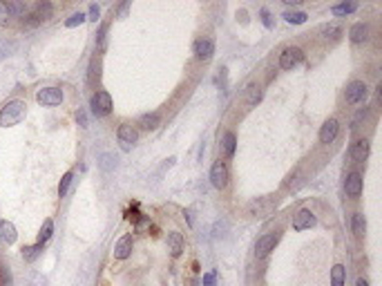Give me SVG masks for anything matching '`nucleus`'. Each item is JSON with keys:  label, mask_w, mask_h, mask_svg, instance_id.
Segmentation results:
<instances>
[{"label": "nucleus", "mask_w": 382, "mask_h": 286, "mask_svg": "<svg viewBox=\"0 0 382 286\" xmlns=\"http://www.w3.org/2000/svg\"><path fill=\"white\" fill-rule=\"evenodd\" d=\"M27 114V106L25 101L20 98H14V101H7L4 108L0 110V128H12V126H18V123L25 118Z\"/></svg>", "instance_id": "f257e3e1"}, {"label": "nucleus", "mask_w": 382, "mask_h": 286, "mask_svg": "<svg viewBox=\"0 0 382 286\" xmlns=\"http://www.w3.org/2000/svg\"><path fill=\"white\" fill-rule=\"evenodd\" d=\"M275 206H278V199L275 197H260L248 206V214L255 219H266L268 214H273Z\"/></svg>", "instance_id": "f03ea898"}, {"label": "nucleus", "mask_w": 382, "mask_h": 286, "mask_svg": "<svg viewBox=\"0 0 382 286\" xmlns=\"http://www.w3.org/2000/svg\"><path fill=\"white\" fill-rule=\"evenodd\" d=\"M90 108H92V114L94 116H108L110 112H112V96H110L108 92H96L92 96V101H90Z\"/></svg>", "instance_id": "7ed1b4c3"}, {"label": "nucleus", "mask_w": 382, "mask_h": 286, "mask_svg": "<svg viewBox=\"0 0 382 286\" xmlns=\"http://www.w3.org/2000/svg\"><path fill=\"white\" fill-rule=\"evenodd\" d=\"M36 101L45 108H54L63 103V92L58 88H42L36 92Z\"/></svg>", "instance_id": "20e7f679"}, {"label": "nucleus", "mask_w": 382, "mask_h": 286, "mask_svg": "<svg viewBox=\"0 0 382 286\" xmlns=\"http://www.w3.org/2000/svg\"><path fill=\"white\" fill-rule=\"evenodd\" d=\"M304 60V52L300 47H286L280 54V68L282 70H293L295 65H300Z\"/></svg>", "instance_id": "39448f33"}, {"label": "nucleus", "mask_w": 382, "mask_h": 286, "mask_svg": "<svg viewBox=\"0 0 382 286\" xmlns=\"http://www.w3.org/2000/svg\"><path fill=\"white\" fill-rule=\"evenodd\" d=\"M278 242H280L278 232H270V235L260 237V240H257V244H255V257H257V260H264V257L268 255L275 246H278Z\"/></svg>", "instance_id": "423d86ee"}, {"label": "nucleus", "mask_w": 382, "mask_h": 286, "mask_svg": "<svg viewBox=\"0 0 382 286\" xmlns=\"http://www.w3.org/2000/svg\"><path fill=\"white\" fill-rule=\"evenodd\" d=\"M210 181H212V186L217 190H224L228 186V166L226 161H217V164L212 166V170H210Z\"/></svg>", "instance_id": "0eeeda50"}, {"label": "nucleus", "mask_w": 382, "mask_h": 286, "mask_svg": "<svg viewBox=\"0 0 382 286\" xmlns=\"http://www.w3.org/2000/svg\"><path fill=\"white\" fill-rule=\"evenodd\" d=\"M116 136H118V143H121L123 150H130V148L136 143V139H139V132H136L130 123H123V126H118Z\"/></svg>", "instance_id": "6e6552de"}, {"label": "nucleus", "mask_w": 382, "mask_h": 286, "mask_svg": "<svg viewBox=\"0 0 382 286\" xmlns=\"http://www.w3.org/2000/svg\"><path fill=\"white\" fill-rule=\"evenodd\" d=\"M364 96H366V85L362 83V80H353V83L346 85L344 101L348 103V106H356V103H360Z\"/></svg>", "instance_id": "1a4fd4ad"}, {"label": "nucleus", "mask_w": 382, "mask_h": 286, "mask_svg": "<svg viewBox=\"0 0 382 286\" xmlns=\"http://www.w3.org/2000/svg\"><path fill=\"white\" fill-rule=\"evenodd\" d=\"M214 54V42L212 38H199L197 42H194V56H197V60H210Z\"/></svg>", "instance_id": "9d476101"}, {"label": "nucleus", "mask_w": 382, "mask_h": 286, "mask_svg": "<svg viewBox=\"0 0 382 286\" xmlns=\"http://www.w3.org/2000/svg\"><path fill=\"white\" fill-rule=\"evenodd\" d=\"M338 132H340V123H338L336 118H328V121L322 126V130H320V143H324V146L333 143L338 139Z\"/></svg>", "instance_id": "9b49d317"}, {"label": "nucleus", "mask_w": 382, "mask_h": 286, "mask_svg": "<svg viewBox=\"0 0 382 286\" xmlns=\"http://www.w3.org/2000/svg\"><path fill=\"white\" fill-rule=\"evenodd\" d=\"M311 226H315V214L308 210V208L298 210V214L293 217V228L295 230H304V228H311Z\"/></svg>", "instance_id": "f8f14e48"}, {"label": "nucleus", "mask_w": 382, "mask_h": 286, "mask_svg": "<svg viewBox=\"0 0 382 286\" xmlns=\"http://www.w3.org/2000/svg\"><path fill=\"white\" fill-rule=\"evenodd\" d=\"M16 237H18L16 226H14L12 222H7V219H0V242L12 246L14 242H16Z\"/></svg>", "instance_id": "ddd939ff"}, {"label": "nucleus", "mask_w": 382, "mask_h": 286, "mask_svg": "<svg viewBox=\"0 0 382 286\" xmlns=\"http://www.w3.org/2000/svg\"><path fill=\"white\" fill-rule=\"evenodd\" d=\"M52 14H54V4H52V2H45V0H42V2H36L34 7H32V16H34L38 22L50 20Z\"/></svg>", "instance_id": "4468645a"}, {"label": "nucleus", "mask_w": 382, "mask_h": 286, "mask_svg": "<svg viewBox=\"0 0 382 286\" xmlns=\"http://www.w3.org/2000/svg\"><path fill=\"white\" fill-rule=\"evenodd\" d=\"M344 190H346L348 197H360V192H362V177H360V172H351V174H348L346 181H344Z\"/></svg>", "instance_id": "2eb2a0df"}, {"label": "nucleus", "mask_w": 382, "mask_h": 286, "mask_svg": "<svg viewBox=\"0 0 382 286\" xmlns=\"http://www.w3.org/2000/svg\"><path fill=\"white\" fill-rule=\"evenodd\" d=\"M130 255H132V235H126L116 242V246H114V257H116V260H128Z\"/></svg>", "instance_id": "dca6fc26"}, {"label": "nucleus", "mask_w": 382, "mask_h": 286, "mask_svg": "<svg viewBox=\"0 0 382 286\" xmlns=\"http://www.w3.org/2000/svg\"><path fill=\"white\" fill-rule=\"evenodd\" d=\"M366 156H369V141H366V139H360V141L353 143V148H351V159L358 161V164H364Z\"/></svg>", "instance_id": "f3484780"}, {"label": "nucleus", "mask_w": 382, "mask_h": 286, "mask_svg": "<svg viewBox=\"0 0 382 286\" xmlns=\"http://www.w3.org/2000/svg\"><path fill=\"white\" fill-rule=\"evenodd\" d=\"M2 7L12 18L27 16V12H30V4L27 2H16V0H7V2H2Z\"/></svg>", "instance_id": "a211bd4d"}, {"label": "nucleus", "mask_w": 382, "mask_h": 286, "mask_svg": "<svg viewBox=\"0 0 382 286\" xmlns=\"http://www.w3.org/2000/svg\"><path fill=\"white\" fill-rule=\"evenodd\" d=\"M348 38H351V42H364L366 38H369V25L366 22H356V25L348 30Z\"/></svg>", "instance_id": "6ab92c4d"}, {"label": "nucleus", "mask_w": 382, "mask_h": 286, "mask_svg": "<svg viewBox=\"0 0 382 286\" xmlns=\"http://www.w3.org/2000/svg\"><path fill=\"white\" fill-rule=\"evenodd\" d=\"M168 250L172 257H179L184 250V235L181 232H170L168 235Z\"/></svg>", "instance_id": "aec40b11"}, {"label": "nucleus", "mask_w": 382, "mask_h": 286, "mask_svg": "<svg viewBox=\"0 0 382 286\" xmlns=\"http://www.w3.org/2000/svg\"><path fill=\"white\" fill-rule=\"evenodd\" d=\"M351 230H353V235H356V237H364V232H366V219H364V214H362V212H356V214H353V219H351Z\"/></svg>", "instance_id": "412c9836"}, {"label": "nucleus", "mask_w": 382, "mask_h": 286, "mask_svg": "<svg viewBox=\"0 0 382 286\" xmlns=\"http://www.w3.org/2000/svg\"><path fill=\"white\" fill-rule=\"evenodd\" d=\"M159 123H161V116L156 112L143 114V116L139 118V126L143 128V130H156V128H159Z\"/></svg>", "instance_id": "4be33fe9"}, {"label": "nucleus", "mask_w": 382, "mask_h": 286, "mask_svg": "<svg viewBox=\"0 0 382 286\" xmlns=\"http://www.w3.org/2000/svg\"><path fill=\"white\" fill-rule=\"evenodd\" d=\"M346 280V268L342 264H336L331 268V286H344Z\"/></svg>", "instance_id": "5701e85b"}, {"label": "nucleus", "mask_w": 382, "mask_h": 286, "mask_svg": "<svg viewBox=\"0 0 382 286\" xmlns=\"http://www.w3.org/2000/svg\"><path fill=\"white\" fill-rule=\"evenodd\" d=\"M52 232H54V222H52V219H45V222H42L40 232H38V242H36V244H40V246H42L45 242H50Z\"/></svg>", "instance_id": "b1692460"}, {"label": "nucleus", "mask_w": 382, "mask_h": 286, "mask_svg": "<svg viewBox=\"0 0 382 286\" xmlns=\"http://www.w3.org/2000/svg\"><path fill=\"white\" fill-rule=\"evenodd\" d=\"M40 252H42V246L40 244H34V246H22V260L25 262H36L38 257H40Z\"/></svg>", "instance_id": "393cba45"}, {"label": "nucleus", "mask_w": 382, "mask_h": 286, "mask_svg": "<svg viewBox=\"0 0 382 286\" xmlns=\"http://www.w3.org/2000/svg\"><path fill=\"white\" fill-rule=\"evenodd\" d=\"M340 34H342L340 25H333V22H331V25H322V27H320V36L326 38V40H328V38H331V40H336V38H340Z\"/></svg>", "instance_id": "a878e982"}, {"label": "nucleus", "mask_w": 382, "mask_h": 286, "mask_svg": "<svg viewBox=\"0 0 382 286\" xmlns=\"http://www.w3.org/2000/svg\"><path fill=\"white\" fill-rule=\"evenodd\" d=\"M235 143H237V139H235V134H232V132H226V134H224L222 146H224V152H226V156H232V154H235Z\"/></svg>", "instance_id": "bb28decb"}, {"label": "nucleus", "mask_w": 382, "mask_h": 286, "mask_svg": "<svg viewBox=\"0 0 382 286\" xmlns=\"http://www.w3.org/2000/svg\"><path fill=\"white\" fill-rule=\"evenodd\" d=\"M356 9H358L356 2H342V4H336L331 12L336 14V16H348V14H353Z\"/></svg>", "instance_id": "cd10ccee"}, {"label": "nucleus", "mask_w": 382, "mask_h": 286, "mask_svg": "<svg viewBox=\"0 0 382 286\" xmlns=\"http://www.w3.org/2000/svg\"><path fill=\"white\" fill-rule=\"evenodd\" d=\"M284 18L290 22V25H302V22H306V18H308V16H306L304 12H286V14H284Z\"/></svg>", "instance_id": "c85d7f7f"}, {"label": "nucleus", "mask_w": 382, "mask_h": 286, "mask_svg": "<svg viewBox=\"0 0 382 286\" xmlns=\"http://www.w3.org/2000/svg\"><path fill=\"white\" fill-rule=\"evenodd\" d=\"M260 101H262V88H257V85H250V88H248L246 103H248V106H257Z\"/></svg>", "instance_id": "c756f323"}, {"label": "nucleus", "mask_w": 382, "mask_h": 286, "mask_svg": "<svg viewBox=\"0 0 382 286\" xmlns=\"http://www.w3.org/2000/svg\"><path fill=\"white\" fill-rule=\"evenodd\" d=\"M72 181H74V172H65L63 179H60V184H58V194H60V197H65V194H68Z\"/></svg>", "instance_id": "7c9ffc66"}, {"label": "nucleus", "mask_w": 382, "mask_h": 286, "mask_svg": "<svg viewBox=\"0 0 382 286\" xmlns=\"http://www.w3.org/2000/svg\"><path fill=\"white\" fill-rule=\"evenodd\" d=\"M83 22H85V14H72V16L68 18V20H65V27H70V30H72V27H76V25H83Z\"/></svg>", "instance_id": "2f4dec72"}, {"label": "nucleus", "mask_w": 382, "mask_h": 286, "mask_svg": "<svg viewBox=\"0 0 382 286\" xmlns=\"http://www.w3.org/2000/svg\"><path fill=\"white\" fill-rule=\"evenodd\" d=\"M105 32H108V27H101V30H98V34H96V45H98V50H105Z\"/></svg>", "instance_id": "473e14b6"}, {"label": "nucleus", "mask_w": 382, "mask_h": 286, "mask_svg": "<svg viewBox=\"0 0 382 286\" xmlns=\"http://www.w3.org/2000/svg\"><path fill=\"white\" fill-rule=\"evenodd\" d=\"M94 78H98V60L96 58L90 65V83H94Z\"/></svg>", "instance_id": "72a5a7b5"}, {"label": "nucleus", "mask_w": 382, "mask_h": 286, "mask_svg": "<svg viewBox=\"0 0 382 286\" xmlns=\"http://www.w3.org/2000/svg\"><path fill=\"white\" fill-rule=\"evenodd\" d=\"M262 22H264V27H273V20H270V14H268V9H262Z\"/></svg>", "instance_id": "f704fd0d"}, {"label": "nucleus", "mask_w": 382, "mask_h": 286, "mask_svg": "<svg viewBox=\"0 0 382 286\" xmlns=\"http://www.w3.org/2000/svg\"><path fill=\"white\" fill-rule=\"evenodd\" d=\"M76 121L80 123V128H88V114H85L83 110H78V112H76Z\"/></svg>", "instance_id": "c9c22d12"}, {"label": "nucleus", "mask_w": 382, "mask_h": 286, "mask_svg": "<svg viewBox=\"0 0 382 286\" xmlns=\"http://www.w3.org/2000/svg\"><path fill=\"white\" fill-rule=\"evenodd\" d=\"M9 14L4 12V7H2V2H0V25H9Z\"/></svg>", "instance_id": "e433bc0d"}, {"label": "nucleus", "mask_w": 382, "mask_h": 286, "mask_svg": "<svg viewBox=\"0 0 382 286\" xmlns=\"http://www.w3.org/2000/svg\"><path fill=\"white\" fill-rule=\"evenodd\" d=\"M204 286H214V273H206V275H204Z\"/></svg>", "instance_id": "4c0bfd02"}, {"label": "nucleus", "mask_w": 382, "mask_h": 286, "mask_svg": "<svg viewBox=\"0 0 382 286\" xmlns=\"http://www.w3.org/2000/svg\"><path fill=\"white\" fill-rule=\"evenodd\" d=\"M98 14H101V12H98V7H96V4H92V7H90V20H96Z\"/></svg>", "instance_id": "58836bf2"}, {"label": "nucleus", "mask_w": 382, "mask_h": 286, "mask_svg": "<svg viewBox=\"0 0 382 286\" xmlns=\"http://www.w3.org/2000/svg\"><path fill=\"white\" fill-rule=\"evenodd\" d=\"M356 286H369V282H366L364 278H360V280H358V282H356Z\"/></svg>", "instance_id": "ea45409f"}]
</instances>
